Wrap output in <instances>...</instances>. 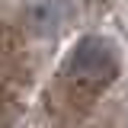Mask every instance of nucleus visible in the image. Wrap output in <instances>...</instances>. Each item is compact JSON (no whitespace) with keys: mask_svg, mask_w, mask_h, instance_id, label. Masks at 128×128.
<instances>
[{"mask_svg":"<svg viewBox=\"0 0 128 128\" xmlns=\"http://www.w3.org/2000/svg\"><path fill=\"white\" fill-rule=\"evenodd\" d=\"M118 70H122V61H118V51H115V45L109 38H102V35H83L74 45V51H70L64 74H67V83L77 93L96 96L106 86L115 83Z\"/></svg>","mask_w":128,"mask_h":128,"instance_id":"1","label":"nucleus"},{"mask_svg":"<svg viewBox=\"0 0 128 128\" xmlns=\"http://www.w3.org/2000/svg\"><path fill=\"white\" fill-rule=\"evenodd\" d=\"M0 128H3V125H0Z\"/></svg>","mask_w":128,"mask_h":128,"instance_id":"3","label":"nucleus"},{"mask_svg":"<svg viewBox=\"0 0 128 128\" xmlns=\"http://www.w3.org/2000/svg\"><path fill=\"white\" fill-rule=\"evenodd\" d=\"M74 16L70 0H32L26 6V29L35 38H54Z\"/></svg>","mask_w":128,"mask_h":128,"instance_id":"2","label":"nucleus"}]
</instances>
